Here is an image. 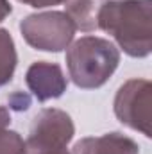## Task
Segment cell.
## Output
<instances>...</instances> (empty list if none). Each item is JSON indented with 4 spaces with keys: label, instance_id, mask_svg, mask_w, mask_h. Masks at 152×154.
<instances>
[{
    "label": "cell",
    "instance_id": "6da1fadb",
    "mask_svg": "<svg viewBox=\"0 0 152 154\" xmlns=\"http://www.w3.org/2000/svg\"><path fill=\"white\" fill-rule=\"evenodd\" d=\"M150 0H106L99 11V29L111 34L131 57H147L152 50Z\"/></svg>",
    "mask_w": 152,
    "mask_h": 154
},
{
    "label": "cell",
    "instance_id": "7a4b0ae2",
    "mask_svg": "<svg viewBox=\"0 0 152 154\" xmlns=\"http://www.w3.org/2000/svg\"><path fill=\"white\" fill-rule=\"evenodd\" d=\"M120 63V52L106 38L82 36L66 48V66L74 84L82 90L104 86Z\"/></svg>",
    "mask_w": 152,
    "mask_h": 154
},
{
    "label": "cell",
    "instance_id": "3957f363",
    "mask_svg": "<svg viewBox=\"0 0 152 154\" xmlns=\"http://www.w3.org/2000/svg\"><path fill=\"white\" fill-rule=\"evenodd\" d=\"M75 31L70 16L61 11L29 14L20 22V32L27 45L45 52H61L68 48Z\"/></svg>",
    "mask_w": 152,
    "mask_h": 154
},
{
    "label": "cell",
    "instance_id": "277c9868",
    "mask_svg": "<svg viewBox=\"0 0 152 154\" xmlns=\"http://www.w3.org/2000/svg\"><path fill=\"white\" fill-rule=\"evenodd\" d=\"M150 104H152V84L147 79H129L123 82L116 95H114L113 109L116 118L145 134L147 138L152 136L150 129Z\"/></svg>",
    "mask_w": 152,
    "mask_h": 154
},
{
    "label": "cell",
    "instance_id": "5b68a950",
    "mask_svg": "<svg viewBox=\"0 0 152 154\" xmlns=\"http://www.w3.org/2000/svg\"><path fill=\"white\" fill-rule=\"evenodd\" d=\"M74 134H75V125L72 116L66 111L57 108L41 109L32 120L29 140L25 142L27 151L43 152V151L66 149Z\"/></svg>",
    "mask_w": 152,
    "mask_h": 154
},
{
    "label": "cell",
    "instance_id": "8992f818",
    "mask_svg": "<svg viewBox=\"0 0 152 154\" xmlns=\"http://www.w3.org/2000/svg\"><path fill=\"white\" fill-rule=\"evenodd\" d=\"M25 82L39 102L59 99L68 88V81L63 74V68L57 63L48 61L32 63L25 74Z\"/></svg>",
    "mask_w": 152,
    "mask_h": 154
},
{
    "label": "cell",
    "instance_id": "52a82bcc",
    "mask_svg": "<svg viewBox=\"0 0 152 154\" xmlns=\"http://www.w3.org/2000/svg\"><path fill=\"white\" fill-rule=\"evenodd\" d=\"M70 154H140V147L132 138L114 131L79 140Z\"/></svg>",
    "mask_w": 152,
    "mask_h": 154
},
{
    "label": "cell",
    "instance_id": "ba28073f",
    "mask_svg": "<svg viewBox=\"0 0 152 154\" xmlns=\"http://www.w3.org/2000/svg\"><path fill=\"white\" fill-rule=\"evenodd\" d=\"M66 14L74 22L75 29L91 32L99 29L97 16L106 0H66Z\"/></svg>",
    "mask_w": 152,
    "mask_h": 154
},
{
    "label": "cell",
    "instance_id": "9c48e42d",
    "mask_svg": "<svg viewBox=\"0 0 152 154\" xmlns=\"http://www.w3.org/2000/svg\"><path fill=\"white\" fill-rule=\"evenodd\" d=\"M16 63H18V56H16L14 39L9 34V31L0 29V86L11 82L16 70Z\"/></svg>",
    "mask_w": 152,
    "mask_h": 154
},
{
    "label": "cell",
    "instance_id": "30bf717a",
    "mask_svg": "<svg viewBox=\"0 0 152 154\" xmlns=\"http://www.w3.org/2000/svg\"><path fill=\"white\" fill-rule=\"evenodd\" d=\"M0 154H27V143L16 131H0Z\"/></svg>",
    "mask_w": 152,
    "mask_h": 154
},
{
    "label": "cell",
    "instance_id": "8fae6325",
    "mask_svg": "<svg viewBox=\"0 0 152 154\" xmlns=\"http://www.w3.org/2000/svg\"><path fill=\"white\" fill-rule=\"evenodd\" d=\"M25 5H31V7H36V9H41V7H50V5H59L66 0H18Z\"/></svg>",
    "mask_w": 152,
    "mask_h": 154
},
{
    "label": "cell",
    "instance_id": "7c38bea8",
    "mask_svg": "<svg viewBox=\"0 0 152 154\" xmlns=\"http://www.w3.org/2000/svg\"><path fill=\"white\" fill-rule=\"evenodd\" d=\"M9 124H11V113H9V109L4 108V106H0V131L5 129Z\"/></svg>",
    "mask_w": 152,
    "mask_h": 154
},
{
    "label": "cell",
    "instance_id": "4fadbf2b",
    "mask_svg": "<svg viewBox=\"0 0 152 154\" xmlns=\"http://www.w3.org/2000/svg\"><path fill=\"white\" fill-rule=\"evenodd\" d=\"M11 13H13V7H11L9 0H0V22H4Z\"/></svg>",
    "mask_w": 152,
    "mask_h": 154
},
{
    "label": "cell",
    "instance_id": "5bb4252c",
    "mask_svg": "<svg viewBox=\"0 0 152 154\" xmlns=\"http://www.w3.org/2000/svg\"><path fill=\"white\" fill-rule=\"evenodd\" d=\"M31 154H70L66 149H56V151H43V152H31Z\"/></svg>",
    "mask_w": 152,
    "mask_h": 154
}]
</instances>
